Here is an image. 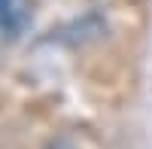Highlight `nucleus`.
Instances as JSON below:
<instances>
[{
	"instance_id": "f257e3e1",
	"label": "nucleus",
	"mask_w": 152,
	"mask_h": 149,
	"mask_svg": "<svg viewBox=\"0 0 152 149\" xmlns=\"http://www.w3.org/2000/svg\"><path fill=\"white\" fill-rule=\"evenodd\" d=\"M28 21H31V3L28 0H0V52L9 49L21 37Z\"/></svg>"
}]
</instances>
